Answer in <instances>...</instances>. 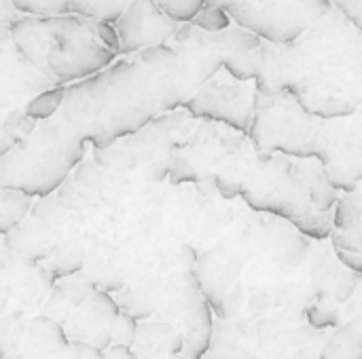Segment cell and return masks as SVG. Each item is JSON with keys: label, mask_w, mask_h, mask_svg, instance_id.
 <instances>
[{"label": "cell", "mask_w": 362, "mask_h": 359, "mask_svg": "<svg viewBox=\"0 0 362 359\" xmlns=\"http://www.w3.org/2000/svg\"><path fill=\"white\" fill-rule=\"evenodd\" d=\"M83 154L85 140L57 112L0 157V188L21 193L28 199L47 197L64 184Z\"/></svg>", "instance_id": "277c9868"}, {"label": "cell", "mask_w": 362, "mask_h": 359, "mask_svg": "<svg viewBox=\"0 0 362 359\" xmlns=\"http://www.w3.org/2000/svg\"><path fill=\"white\" fill-rule=\"evenodd\" d=\"M208 359H257L240 341V330L233 324H218L212 332Z\"/></svg>", "instance_id": "5bb4252c"}, {"label": "cell", "mask_w": 362, "mask_h": 359, "mask_svg": "<svg viewBox=\"0 0 362 359\" xmlns=\"http://www.w3.org/2000/svg\"><path fill=\"white\" fill-rule=\"evenodd\" d=\"M11 6L23 17H62L70 15V0H8Z\"/></svg>", "instance_id": "ac0fdd59"}, {"label": "cell", "mask_w": 362, "mask_h": 359, "mask_svg": "<svg viewBox=\"0 0 362 359\" xmlns=\"http://www.w3.org/2000/svg\"><path fill=\"white\" fill-rule=\"evenodd\" d=\"M155 2L178 25L191 23L197 17V13L208 4V0H155Z\"/></svg>", "instance_id": "ffe728a7"}, {"label": "cell", "mask_w": 362, "mask_h": 359, "mask_svg": "<svg viewBox=\"0 0 362 359\" xmlns=\"http://www.w3.org/2000/svg\"><path fill=\"white\" fill-rule=\"evenodd\" d=\"M64 99H66V85H57V87H51V89L34 95L32 99H28L23 106V112L28 118L42 123V121L53 118L62 110Z\"/></svg>", "instance_id": "9a60e30c"}, {"label": "cell", "mask_w": 362, "mask_h": 359, "mask_svg": "<svg viewBox=\"0 0 362 359\" xmlns=\"http://www.w3.org/2000/svg\"><path fill=\"white\" fill-rule=\"evenodd\" d=\"M83 250L81 248H64L59 250L53 260L49 262V271L53 277H70V275H76L81 269H83Z\"/></svg>", "instance_id": "7402d4cb"}, {"label": "cell", "mask_w": 362, "mask_h": 359, "mask_svg": "<svg viewBox=\"0 0 362 359\" xmlns=\"http://www.w3.org/2000/svg\"><path fill=\"white\" fill-rule=\"evenodd\" d=\"M87 313L100 322V324H106V326H112L117 322V317L121 315V309L117 305V300L110 298L108 292L104 290H95L89 300H87Z\"/></svg>", "instance_id": "d6986e66"}, {"label": "cell", "mask_w": 362, "mask_h": 359, "mask_svg": "<svg viewBox=\"0 0 362 359\" xmlns=\"http://www.w3.org/2000/svg\"><path fill=\"white\" fill-rule=\"evenodd\" d=\"M32 199L21 193L0 188V235H8L30 212Z\"/></svg>", "instance_id": "2e32d148"}, {"label": "cell", "mask_w": 362, "mask_h": 359, "mask_svg": "<svg viewBox=\"0 0 362 359\" xmlns=\"http://www.w3.org/2000/svg\"><path fill=\"white\" fill-rule=\"evenodd\" d=\"M331 2H333V0H331Z\"/></svg>", "instance_id": "836d02e7"}, {"label": "cell", "mask_w": 362, "mask_h": 359, "mask_svg": "<svg viewBox=\"0 0 362 359\" xmlns=\"http://www.w3.org/2000/svg\"><path fill=\"white\" fill-rule=\"evenodd\" d=\"M91 23H93V32H95L98 40H100L106 49H110L115 55L121 57V42H119V36H117L115 25H112V23H106V21H93V19H91Z\"/></svg>", "instance_id": "83f0119b"}, {"label": "cell", "mask_w": 362, "mask_h": 359, "mask_svg": "<svg viewBox=\"0 0 362 359\" xmlns=\"http://www.w3.org/2000/svg\"><path fill=\"white\" fill-rule=\"evenodd\" d=\"M197 91L189 68L168 42L117 57L106 70L68 85L59 114L85 142L104 150L185 108Z\"/></svg>", "instance_id": "6da1fadb"}, {"label": "cell", "mask_w": 362, "mask_h": 359, "mask_svg": "<svg viewBox=\"0 0 362 359\" xmlns=\"http://www.w3.org/2000/svg\"><path fill=\"white\" fill-rule=\"evenodd\" d=\"M255 83L235 80L221 70L214 74L185 106L189 116L206 123H221L229 129L248 135L255 114Z\"/></svg>", "instance_id": "ba28073f"}, {"label": "cell", "mask_w": 362, "mask_h": 359, "mask_svg": "<svg viewBox=\"0 0 362 359\" xmlns=\"http://www.w3.org/2000/svg\"><path fill=\"white\" fill-rule=\"evenodd\" d=\"M17 17H21L8 0H0V25H11Z\"/></svg>", "instance_id": "d6a6232c"}, {"label": "cell", "mask_w": 362, "mask_h": 359, "mask_svg": "<svg viewBox=\"0 0 362 359\" xmlns=\"http://www.w3.org/2000/svg\"><path fill=\"white\" fill-rule=\"evenodd\" d=\"M168 178H170L172 184H187V182H197L199 180V176H197L195 167L191 165V161L180 157V154L170 159Z\"/></svg>", "instance_id": "484cf974"}, {"label": "cell", "mask_w": 362, "mask_h": 359, "mask_svg": "<svg viewBox=\"0 0 362 359\" xmlns=\"http://www.w3.org/2000/svg\"><path fill=\"white\" fill-rule=\"evenodd\" d=\"M242 186L244 182L233 176H225V174L216 176V188L225 199H235L238 195H242Z\"/></svg>", "instance_id": "f546056e"}, {"label": "cell", "mask_w": 362, "mask_h": 359, "mask_svg": "<svg viewBox=\"0 0 362 359\" xmlns=\"http://www.w3.org/2000/svg\"><path fill=\"white\" fill-rule=\"evenodd\" d=\"M333 8L362 32V0H333Z\"/></svg>", "instance_id": "f1b7e54d"}, {"label": "cell", "mask_w": 362, "mask_h": 359, "mask_svg": "<svg viewBox=\"0 0 362 359\" xmlns=\"http://www.w3.org/2000/svg\"><path fill=\"white\" fill-rule=\"evenodd\" d=\"M191 25H195V28H199V30H204V32L216 34V32H223V30L231 28L233 21H231V17H229L221 6L208 2V4L197 13V17L191 21Z\"/></svg>", "instance_id": "603a6c76"}, {"label": "cell", "mask_w": 362, "mask_h": 359, "mask_svg": "<svg viewBox=\"0 0 362 359\" xmlns=\"http://www.w3.org/2000/svg\"><path fill=\"white\" fill-rule=\"evenodd\" d=\"M299 163L301 159L293 165L291 157H274L263 163L259 176L244 182L242 197L248 207L293 222L310 239H331L335 233L333 214H320L312 203V188L322 178V169Z\"/></svg>", "instance_id": "5b68a950"}, {"label": "cell", "mask_w": 362, "mask_h": 359, "mask_svg": "<svg viewBox=\"0 0 362 359\" xmlns=\"http://www.w3.org/2000/svg\"><path fill=\"white\" fill-rule=\"evenodd\" d=\"M59 290L66 298V303L74 309H78L81 305H85L89 300V296L95 292V286L91 284L89 277L85 275H70L59 284Z\"/></svg>", "instance_id": "44dd1931"}, {"label": "cell", "mask_w": 362, "mask_h": 359, "mask_svg": "<svg viewBox=\"0 0 362 359\" xmlns=\"http://www.w3.org/2000/svg\"><path fill=\"white\" fill-rule=\"evenodd\" d=\"M335 256H337V260H339L346 269L358 273L362 277V256H356V254H344V252H335Z\"/></svg>", "instance_id": "1f68e13d"}, {"label": "cell", "mask_w": 362, "mask_h": 359, "mask_svg": "<svg viewBox=\"0 0 362 359\" xmlns=\"http://www.w3.org/2000/svg\"><path fill=\"white\" fill-rule=\"evenodd\" d=\"M132 0H70L72 13L93 21L115 23Z\"/></svg>", "instance_id": "e0dca14e"}, {"label": "cell", "mask_w": 362, "mask_h": 359, "mask_svg": "<svg viewBox=\"0 0 362 359\" xmlns=\"http://www.w3.org/2000/svg\"><path fill=\"white\" fill-rule=\"evenodd\" d=\"M112 25L121 42V57L168 44L180 28L155 0H132Z\"/></svg>", "instance_id": "9c48e42d"}, {"label": "cell", "mask_w": 362, "mask_h": 359, "mask_svg": "<svg viewBox=\"0 0 362 359\" xmlns=\"http://www.w3.org/2000/svg\"><path fill=\"white\" fill-rule=\"evenodd\" d=\"M322 121L310 116L288 91L276 95L255 93V114L248 129L250 144L261 163L274 157L316 159Z\"/></svg>", "instance_id": "8992f818"}, {"label": "cell", "mask_w": 362, "mask_h": 359, "mask_svg": "<svg viewBox=\"0 0 362 359\" xmlns=\"http://www.w3.org/2000/svg\"><path fill=\"white\" fill-rule=\"evenodd\" d=\"M182 303H185L182 355L189 359H202L210 349L214 322H212L210 305L204 298L197 277L193 273H185Z\"/></svg>", "instance_id": "8fae6325"}, {"label": "cell", "mask_w": 362, "mask_h": 359, "mask_svg": "<svg viewBox=\"0 0 362 359\" xmlns=\"http://www.w3.org/2000/svg\"><path fill=\"white\" fill-rule=\"evenodd\" d=\"M221 6L242 30L259 36L263 42L286 44L299 38L308 28L322 19L331 0H208Z\"/></svg>", "instance_id": "52a82bcc"}, {"label": "cell", "mask_w": 362, "mask_h": 359, "mask_svg": "<svg viewBox=\"0 0 362 359\" xmlns=\"http://www.w3.org/2000/svg\"><path fill=\"white\" fill-rule=\"evenodd\" d=\"M51 87L55 80L34 70L17 51L8 25H0V108L15 106L25 97H34Z\"/></svg>", "instance_id": "30bf717a"}, {"label": "cell", "mask_w": 362, "mask_h": 359, "mask_svg": "<svg viewBox=\"0 0 362 359\" xmlns=\"http://www.w3.org/2000/svg\"><path fill=\"white\" fill-rule=\"evenodd\" d=\"M110 345H112V332H110V328H104L102 332H95L93 336H91V347L95 349V351H106V349H110Z\"/></svg>", "instance_id": "4dcf8cb0"}, {"label": "cell", "mask_w": 362, "mask_h": 359, "mask_svg": "<svg viewBox=\"0 0 362 359\" xmlns=\"http://www.w3.org/2000/svg\"><path fill=\"white\" fill-rule=\"evenodd\" d=\"M8 28L21 57L57 85L85 80L119 57L98 40L91 19L74 13L62 17L21 15Z\"/></svg>", "instance_id": "3957f363"}, {"label": "cell", "mask_w": 362, "mask_h": 359, "mask_svg": "<svg viewBox=\"0 0 362 359\" xmlns=\"http://www.w3.org/2000/svg\"><path fill=\"white\" fill-rule=\"evenodd\" d=\"M308 322L322 330V328H337L339 326V311L335 307H329V305H314L308 309Z\"/></svg>", "instance_id": "4316f807"}, {"label": "cell", "mask_w": 362, "mask_h": 359, "mask_svg": "<svg viewBox=\"0 0 362 359\" xmlns=\"http://www.w3.org/2000/svg\"><path fill=\"white\" fill-rule=\"evenodd\" d=\"M320 359H362V322L339 324L327 339Z\"/></svg>", "instance_id": "4fadbf2b"}, {"label": "cell", "mask_w": 362, "mask_h": 359, "mask_svg": "<svg viewBox=\"0 0 362 359\" xmlns=\"http://www.w3.org/2000/svg\"><path fill=\"white\" fill-rule=\"evenodd\" d=\"M138 330H140L138 320H134V317H129V315L121 313V315L117 317V322L110 326L112 343H115V345H119V347H127V349H132V347L136 345Z\"/></svg>", "instance_id": "cb8c5ba5"}, {"label": "cell", "mask_w": 362, "mask_h": 359, "mask_svg": "<svg viewBox=\"0 0 362 359\" xmlns=\"http://www.w3.org/2000/svg\"><path fill=\"white\" fill-rule=\"evenodd\" d=\"M358 284H361V275L350 271V269H344L341 275L335 281V290H333L335 303L337 305H348L354 298V294L358 290Z\"/></svg>", "instance_id": "d4e9b609"}, {"label": "cell", "mask_w": 362, "mask_h": 359, "mask_svg": "<svg viewBox=\"0 0 362 359\" xmlns=\"http://www.w3.org/2000/svg\"><path fill=\"white\" fill-rule=\"evenodd\" d=\"M333 250L362 256V195L358 190L337 199L333 209Z\"/></svg>", "instance_id": "7c38bea8"}, {"label": "cell", "mask_w": 362, "mask_h": 359, "mask_svg": "<svg viewBox=\"0 0 362 359\" xmlns=\"http://www.w3.org/2000/svg\"><path fill=\"white\" fill-rule=\"evenodd\" d=\"M255 89L261 95L288 91L318 121L362 112V32L337 8L286 44L263 42Z\"/></svg>", "instance_id": "7a4b0ae2"}]
</instances>
